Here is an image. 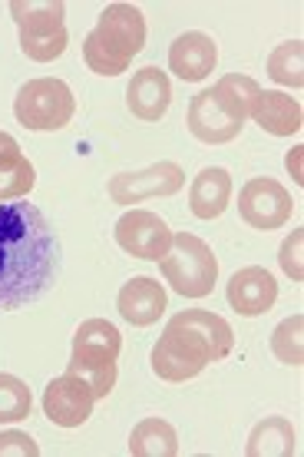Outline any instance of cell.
<instances>
[{
	"label": "cell",
	"instance_id": "cell-6",
	"mask_svg": "<svg viewBox=\"0 0 304 457\" xmlns=\"http://www.w3.org/2000/svg\"><path fill=\"white\" fill-rule=\"evenodd\" d=\"M77 113V100L63 80H30L23 83L17 100H13V116L23 129H34V133H53L73 120Z\"/></svg>",
	"mask_w": 304,
	"mask_h": 457
},
{
	"label": "cell",
	"instance_id": "cell-11",
	"mask_svg": "<svg viewBox=\"0 0 304 457\" xmlns=\"http://www.w3.org/2000/svg\"><path fill=\"white\" fill-rule=\"evenodd\" d=\"M278 302V282L261 265H245L228 278V305L245 315V319H259L265 312L275 309Z\"/></svg>",
	"mask_w": 304,
	"mask_h": 457
},
{
	"label": "cell",
	"instance_id": "cell-2",
	"mask_svg": "<svg viewBox=\"0 0 304 457\" xmlns=\"http://www.w3.org/2000/svg\"><path fill=\"white\" fill-rule=\"evenodd\" d=\"M232 348L235 332L222 315L205 309L179 312L152 348V371L162 381H189L202 375L205 365L226 361Z\"/></svg>",
	"mask_w": 304,
	"mask_h": 457
},
{
	"label": "cell",
	"instance_id": "cell-8",
	"mask_svg": "<svg viewBox=\"0 0 304 457\" xmlns=\"http://www.w3.org/2000/svg\"><path fill=\"white\" fill-rule=\"evenodd\" d=\"M238 212L251 228H282L294 212L292 193L275 179H248L238 193Z\"/></svg>",
	"mask_w": 304,
	"mask_h": 457
},
{
	"label": "cell",
	"instance_id": "cell-28",
	"mask_svg": "<svg viewBox=\"0 0 304 457\" xmlns=\"http://www.w3.org/2000/svg\"><path fill=\"white\" fill-rule=\"evenodd\" d=\"M7 454L37 457L40 454V445H37L30 435H23V431H4V435H0V457H7Z\"/></svg>",
	"mask_w": 304,
	"mask_h": 457
},
{
	"label": "cell",
	"instance_id": "cell-27",
	"mask_svg": "<svg viewBox=\"0 0 304 457\" xmlns=\"http://www.w3.org/2000/svg\"><path fill=\"white\" fill-rule=\"evenodd\" d=\"M301 242H304V228H294L292 236L284 239L282 255H278V262H282L284 275H292V282H301V278H304V269H301Z\"/></svg>",
	"mask_w": 304,
	"mask_h": 457
},
{
	"label": "cell",
	"instance_id": "cell-25",
	"mask_svg": "<svg viewBox=\"0 0 304 457\" xmlns=\"http://www.w3.org/2000/svg\"><path fill=\"white\" fill-rule=\"evenodd\" d=\"M34 408L30 388L23 385L21 378L0 375V424H17L23 421Z\"/></svg>",
	"mask_w": 304,
	"mask_h": 457
},
{
	"label": "cell",
	"instance_id": "cell-5",
	"mask_svg": "<svg viewBox=\"0 0 304 457\" xmlns=\"http://www.w3.org/2000/svg\"><path fill=\"white\" fill-rule=\"evenodd\" d=\"M159 269L172 286V292H179L182 298H205L218 278V259L212 255L209 242H202L192 232L172 236V245L159 259Z\"/></svg>",
	"mask_w": 304,
	"mask_h": 457
},
{
	"label": "cell",
	"instance_id": "cell-17",
	"mask_svg": "<svg viewBox=\"0 0 304 457\" xmlns=\"http://www.w3.org/2000/svg\"><path fill=\"white\" fill-rule=\"evenodd\" d=\"M119 352L123 335L106 319H86L73 335V361H116Z\"/></svg>",
	"mask_w": 304,
	"mask_h": 457
},
{
	"label": "cell",
	"instance_id": "cell-20",
	"mask_svg": "<svg viewBox=\"0 0 304 457\" xmlns=\"http://www.w3.org/2000/svg\"><path fill=\"white\" fill-rule=\"evenodd\" d=\"M248 457H292L298 454V437H294L292 421L284 418H265L255 424L245 445Z\"/></svg>",
	"mask_w": 304,
	"mask_h": 457
},
{
	"label": "cell",
	"instance_id": "cell-24",
	"mask_svg": "<svg viewBox=\"0 0 304 457\" xmlns=\"http://www.w3.org/2000/svg\"><path fill=\"white\" fill-rule=\"evenodd\" d=\"M301 332H304V315H292V319H284L275 332H271V352L278 361L284 365H301L304 361V342H301Z\"/></svg>",
	"mask_w": 304,
	"mask_h": 457
},
{
	"label": "cell",
	"instance_id": "cell-23",
	"mask_svg": "<svg viewBox=\"0 0 304 457\" xmlns=\"http://www.w3.org/2000/svg\"><path fill=\"white\" fill-rule=\"evenodd\" d=\"M304 44L301 40H288V44L275 46L268 57V77L282 87H292V90H301L304 87Z\"/></svg>",
	"mask_w": 304,
	"mask_h": 457
},
{
	"label": "cell",
	"instance_id": "cell-18",
	"mask_svg": "<svg viewBox=\"0 0 304 457\" xmlns=\"http://www.w3.org/2000/svg\"><path fill=\"white\" fill-rule=\"evenodd\" d=\"M251 120H255L265 133H271V137H292V133H301L304 110L294 96H288V93L261 90Z\"/></svg>",
	"mask_w": 304,
	"mask_h": 457
},
{
	"label": "cell",
	"instance_id": "cell-19",
	"mask_svg": "<svg viewBox=\"0 0 304 457\" xmlns=\"http://www.w3.org/2000/svg\"><path fill=\"white\" fill-rule=\"evenodd\" d=\"M37 170L21 153V143L11 133H0V203L23 199L34 189Z\"/></svg>",
	"mask_w": 304,
	"mask_h": 457
},
{
	"label": "cell",
	"instance_id": "cell-3",
	"mask_svg": "<svg viewBox=\"0 0 304 457\" xmlns=\"http://www.w3.org/2000/svg\"><path fill=\"white\" fill-rule=\"evenodd\" d=\"M146 46V17L133 4H110L83 40V60L100 77H119Z\"/></svg>",
	"mask_w": 304,
	"mask_h": 457
},
{
	"label": "cell",
	"instance_id": "cell-7",
	"mask_svg": "<svg viewBox=\"0 0 304 457\" xmlns=\"http://www.w3.org/2000/svg\"><path fill=\"white\" fill-rule=\"evenodd\" d=\"M185 186V172L179 162L162 160L143 172H119L110 179V199L119 206H133V203H146L156 195H176Z\"/></svg>",
	"mask_w": 304,
	"mask_h": 457
},
{
	"label": "cell",
	"instance_id": "cell-22",
	"mask_svg": "<svg viewBox=\"0 0 304 457\" xmlns=\"http://www.w3.org/2000/svg\"><path fill=\"white\" fill-rule=\"evenodd\" d=\"M212 93H215V100L226 106L238 123H245L248 116L255 113V104H259V96H261V87L251 80V77H245V73H228V77H222V80L215 83Z\"/></svg>",
	"mask_w": 304,
	"mask_h": 457
},
{
	"label": "cell",
	"instance_id": "cell-1",
	"mask_svg": "<svg viewBox=\"0 0 304 457\" xmlns=\"http://www.w3.org/2000/svg\"><path fill=\"white\" fill-rule=\"evenodd\" d=\"M60 275V239L34 203H0V312L44 298Z\"/></svg>",
	"mask_w": 304,
	"mask_h": 457
},
{
	"label": "cell",
	"instance_id": "cell-14",
	"mask_svg": "<svg viewBox=\"0 0 304 457\" xmlns=\"http://www.w3.org/2000/svg\"><path fill=\"white\" fill-rule=\"evenodd\" d=\"M218 63V46L209 34L202 30H189V34L176 37V44L169 46V70L185 83H199Z\"/></svg>",
	"mask_w": 304,
	"mask_h": 457
},
{
	"label": "cell",
	"instance_id": "cell-21",
	"mask_svg": "<svg viewBox=\"0 0 304 457\" xmlns=\"http://www.w3.org/2000/svg\"><path fill=\"white\" fill-rule=\"evenodd\" d=\"M129 454L133 457H176L179 454V437L176 428L162 418H146L133 428L129 435Z\"/></svg>",
	"mask_w": 304,
	"mask_h": 457
},
{
	"label": "cell",
	"instance_id": "cell-9",
	"mask_svg": "<svg viewBox=\"0 0 304 457\" xmlns=\"http://www.w3.org/2000/svg\"><path fill=\"white\" fill-rule=\"evenodd\" d=\"M116 242H119V249L136 255V259L159 262L172 245V228L166 226V219L149 212V209H129L116 222Z\"/></svg>",
	"mask_w": 304,
	"mask_h": 457
},
{
	"label": "cell",
	"instance_id": "cell-4",
	"mask_svg": "<svg viewBox=\"0 0 304 457\" xmlns=\"http://www.w3.org/2000/svg\"><path fill=\"white\" fill-rule=\"evenodd\" d=\"M11 17L21 30V50L37 63L63 57L70 37L63 27L67 4L63 0H11Z\"/></svg>",
	"mask_w": 304,
	"mask_h": 457
},
{
	"label": "cell",
	"instance_id": "cell-15",
	"mask_svg": "<svg viewBox=\"0 0 304 457\" xmlns=\"http://www.w3.org/2000/svg\"><path fill=\"white\" fill-rule=\"evenodd\" d=\"M116 309L129 325H139V328L156 325L162 319V312H166V288L159 286L156 278H149V275H136L119 288Z\"/></svg>",
	"mask_w": 304,
	"mask_h": 457
},
{
	"label": "cell",
	"instance_id": "cell-16",
	"mask_svg": "<svg viewBox=\"0 0 304 457\" xmlns=\"http://www.w3.org/2000/svg\"><path fill=\"white\" fill-rule=\"evenodd\" d=\"M232 203V176L222 166H205L189 189V209L199 219H218Z\"/></svg>",
	"mask_w": 304,
	"mask_h": 457
},
{
	"label": "cell",
	"instance_id": "cell-26",
	"mask_svg": "<svg viewBox=\"0 0 304 457\" xmlns=\"http://www.w3.org/2000/svg\"><path fill=\"white\" fill-rule=\"evenodd\" d=\"M67 371L79 375L90 385L93 398H106L116 385V361H73V358H70Z\"/></svg>",
	"mask_w": 304,
	"mask_h": 457
},
{
	"label": "cell",
	"instance_id": "cell-10",
	"mask_svg": "<svg viewBox=\"0 0 304 457\" xmlns=\"http://www.w3.org/2000/svg\"><path fill=\"white\" fill-rule=\"evenodd\" d=\"M93 391L73 371H63L60 378H53L44 391V414L57 428H79L90 421L93 414Z\"/></svg>",
	"mask_w": 304,
	"mask_h": 457
},
{
	"label": "cell",
	"instance_id": "cell-12",
	"mask_svg": "<svg viewBox=\"0 0 304 457\" xmlns=\"http://www.w3.org/2000/svg\"><path fill=\"white\" fill-rule=\"evenodd\" d=\"M189 133L199 143H209V146H222V143H232V139L242 133V126L235 116L228 113L226 106L215 100L212 90H202L192 96L189 104Z\"/></svg>",
	"mask_w": 304,
	"mask_h": 457
},
{
	"label": "cell",
	"instance_id": "cell-13",
	"mask_svg": "<svg viewBox=\"0 0 304 457\" xmlns=\"http://www.w3.org/2000/svg\"><path fill=\"white\" fill-rule=\"evenodd\" d=\"M172 104V83L166 77V70L159 67H143L133 73V80L126 87V106L129 113L146 120V123H156L166 116Z\"/></svg>",
	"mask_w": 304,
	"mask_h": 457
}]
</instances>
